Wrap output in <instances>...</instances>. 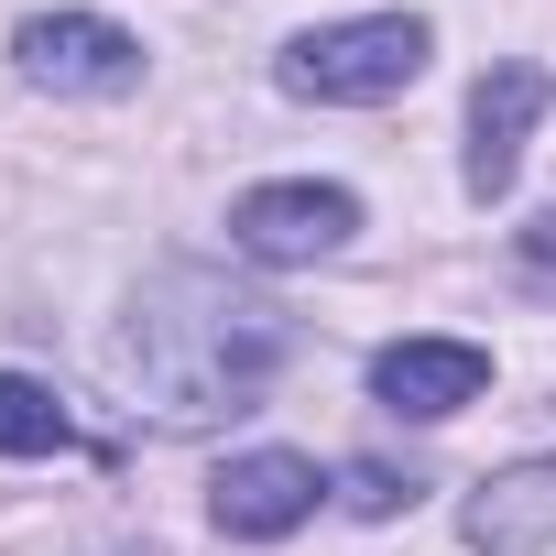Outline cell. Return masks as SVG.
<instances>
[{
	"instance_id": "8",
	"label": "cell",
	"mask_w": 556,
	"mask_h": 556,
	"mask_svg": "<svg viewBox=\"0 0 556 556\" xmlns=\"http://www.w3.org/2000/svg\"><path fill=\"white\" fill-rule=\"evenodd\" d=\"M469 545L480 556H556V458H523L469 491Z\"/></svg>"
},
{
	"instance_id": "3",
	"label": "cell",
	"mask_w": 556,
	"mask_h": 556,
	"mask_svg": "<svg viewBox=\"0 0 556 556\" xmlns=\"http://www.w3.org/2000/svg\"><path fill=\"white\" fill-rule=\"evenodd\" d=\"M12 55H23V77L55 88V99H121V88H142V45H131L121 23H99V12H34V23L12 34Z\"/></svg>"
},
{
	"instance_id": "7",
	"label": "cell",
	"mask_w": 556,
	"mask_h": 556,
	"mask_svg": "<svg viewBox=\"0 0 556 556\" xmlns=\"http://www.w3.org/2000/svg\"><path fill=\"white\" fill-rule=\"evenodd\" d=\"M371 393L393 404V415H458V404H480L491 393V350H469V339H393L382 361H371Z\"/></svg>"
},
{
	"instance_id": "4",
	"label": "cell",
	"mask_w": 556,
	"mask_h": 556,
	"mask_svg": "<svg viewBox=\"0 0 556 556\" xmlns=\"http://www.w3.org/2000/svg\"><path fill=\"white\" fill-rule=\"evenodd\" d=\"M545 99H556V77L534 66V55H502L480 88H469V197L491 207V197H513V175H523V142H534V121H545Z\"/></svg>"
},
{
	"instance_id": "11",
	"label": "cell",
	"mask_w": 556,
	"mask_h": 556,
	"mask_svg": "<svg viewBox=\"0 0 556 556\" xmlns=\"http://www.w3.org/2000/svg\"><path fill=\"white\" fill-rule=\"evenodd\" d=\"M523 262H534L545 285H556V218H534V229H523Z\"/></svg>"
},
{
	"instance_id": "9",
	"label": "cell",
	"mask_w": 556,
	"mask_h": 556,
	"mask_svg": "<svg viewBox=\"0 0 556 556\" xmlns=\"http://www.w3.org/2000/svg\"><path fill=\"white\" fill-rule=\"evenodd\" d=\"M66 447V404L34 371H0V458H55Z\"/></svg>"
},
{
	"instance_id": "1",
	"label": "cell",
	"mask_w": 556,
	"mask_h": 556,
	"mask_svg": "<svg viewBox=\"0 0 556 556\" xmlns=\"http://www.w3.org/2000/svg\"><path fill=\"white\" fill-rule=\"evenodd\" d=\"M121 361H131V382L175 426L240 415L273 382V361H285V306L229 295V285H207V273H164V285L142 295V317H131V350Z\"/></svg>"
},
{
	"instance_id": "10",
	"label": "cell",
	"mask_w": 556,
	"mask_h": 556,
	"mask_svg": "<svg viewBox=\"0 0 556 556\" xmlns=\"http://www.w3.org/2000/svg\"><path fill=\"white\" fill-rule=\"evenodd\" d=\"M339 502H350V513H404V502H415V480H404V469H382V458H361V469L339 480Z\"/></svg>"
},
{
	"instance_id": "6",
	"label": "cell",
	"mask_w": 556,
	"mask_h": 556,
	"mask_svg": "<svg viewBox=\"0 0 556 556\" xmlns=\"http://www.w3.org/2000/svg\"><path fill=\"white\" fill-rule=\"evenodd\" d=\"M317 458H295V447H251V458H229L218 469V491H207V513H218V534H295L306 513H317Z\"/></svg>"
},
{
	"instance_id": "2",
	"label": "cell",
	"mask_w": 556,
	"mask_h": 556,
	"mask_svg": "<svg viewBox=\"0 0 556 556\" xmlns=\"http://www.w3.org/2000/svg\"><path fill=\"white\" fill-rule=\"evenodd\" d=\"M426 55H437V34H426L415 12H361V23H317V34H295L273 77H285L295 99H317V110H371V99L415 88Z\"/></svg>"
},
{
	"instance_id": "5",
	"label": "cell",
	"mask_w": 556,
	"mask_h": 556,
	"mask_svg": "<svg viewBox=\"0 0 556 556\" xmlns=\"http://www.w3.org/2000/svg\"><path fill=\"white\" fill-rule=\"evenodd\" d=\"M350 229H361L350 186H251L229 207V251H251V262H328Z\"/></svg>"
}]
</instances>
